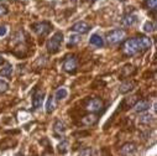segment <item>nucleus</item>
<instances>
[{
  "label": "nucleus",
  "mask_w": 157,
  "mask_h": 156,
  "mask_svg": "<svg viewBox=\"0 0 157 156\" xmlns=\"http://www.w3.org/2000/svg\"><path fill=\"white\" fill-rule=\"evenodd\" d=\"M63 44V33L62 32H56L50 40L47 41L46 44V49H47V52L51 53V55H55L57 53L59 50H61V46Z\"/></svg>",
  "instance_id": "nucleus-1"
},
{
  "label": "nucleus",
  "mask_w": 157,
  "mask_h": 156,
  "mask_svg": "<svg viewBox=\"0 0 157 156\" xmlns=\"http://www.w3.org/2000/svg\"><path fill=\"white\" fill-rule=\"evenodd\" d=\"M123 52L126 56H135L136 53L140 52L139 44H137V38L136 37L129 38V40H126L124 42V45H123Z\"/></svg>",
  "instance_id": "nucleus-2"
},
{
  "label": "nucleus",
  "mask_w": 157,
  "mask_h": 156,
  "mask_svg": "<svg viewBox=\"0 0 157 156\" xmlns=\"http://www.w3.org/2000/svg\"><path fill=\"white\" fill-rule=\"evenodd\" d=\"M126 36V32L125 30L123 29H116V30H113L108 33V37H106V40H108V44L109 45H117V44H120L124 38Z\"/></svg>",
  "instance_id": "nucleus-3"
},
{
  "label": "nucleus",
  "mask_w": 157,
  "mask_h": 156,
  "mask_svg": "<svg viewBox=\"0 0 157 156\" xmlns=\"http://www.w3.org/2000/svg\"><path fill=\"white\" fill-rule=\"evenodd\" d=\"M32 30L33 32L37 35V36H40V37H45L50 33L51 29H52V25L47 21H41V22H37V24H33L32 26Z\"/></svg>",
  "instance_id": "nucleus-4"
},
{
  "label": "nucleus",
  "mask_w": 157,
  "mask_h": 156,
  "mask_svg": "<svg viewBox=\"0 0 157 156\" xmlns=\"http://www.w3.org/2000/svg\"><path fill=\"white\" fill-rule=\"evenodd\" d=\"M62 68H63V71L67 72V73H71V74L75 73V71H77V68H78V60H77V57H75L74 55L67 56V57L64 58V61H63Z\"/></svg>",
  "instance_id": "nucleus-5"
},
{
  "label": "nucleus",
  "mask_w": 157,
  "mask_h": 156,
  "mask_svg": "<svg viewBox=\"0 0 157 156\" xmlns=\"http://www.w3.org/2000/svg\"><path fill=\"white\" fill-rule=\"evenodd\" d=\"M103 108H104V103H103V100L99 97H95V98L89 99L88 103H87V105H86V109L89 113H98Z\"/></svg>",
  "instance_id": "nucleus-6"
},
{
  "label": "nucleus",
  "mask_w": 157,
  "mask_h": 156,
  "mask_svg": "<svg viewBox=\"0 0 157 156\" xmlns=\"http://www.w3.org/2000/svg\"><path fill=\"white\" fill-rule=\"evenodd\" d=\"M90 29H92V26H90L88 22H86V21H78V22H75V24L71 27V30L74 31V32L78 33V35L87 33Z\"/></svg>",
  "instance_id": "nucleus-7"
},
{
  "label": "nucleus",
  "mask_w": 157,
  "mask_h": 156,
  "mask_svg": "<svg viewBox=\"0 0 157 156\" xmlns=\"http://www.w3.org/2000/svg\"><path fill=\"white\" fill-rule=\"evenodd\" d=\"M150 108H151V102L148 99H141L134 104V109L136 113H145Z\"/></svg>",
  "instance_id": "nucleus-8"
},
{
  "label": "nucleus",
  "mask_w": 157,
  "mask_h": 156,
  "mask_svg": "<svg viewBox=\"0 0 157 156\" xmlns=\"http://www.w3.org/2000/svg\"><path fill=\"white\" fill-rule=\"evenodd\" d=\"M136 144L135 142H126L121 146L120 149V155L121 156H131L136 152Z\"/></svg>",
  "instance_id": "nucleus-9"
},
{
  "label": "nucleus",
  "mask_w": 157,
  "mask_h": 156,
  "mask_svg": "<svg viewBox=\"0 0 157 156\" xmlns=\"http://www.w3.org/2000/svg\"><path fill=\"white\" fill-rule=\"evenodd\" d=\"M98 120H99V116L95 113H89L82 118V124L86 127H93L98 123Z\"/></svg>",
  "instance_id": "nucleus-10"
},
{
  "label": "nucleus",
  "mask_w": 157,
  "mask_h": 156,
  "mask_svg": "<svg viewBox=\"0 0 157 156\" xmlns=\"http://www.w3.org/2000/svg\"><path fill=\"white\" fill-rule=\"evenodd\" d=\"M44 97H45V93L41 92V91H38V92H36L33 94V97H32V108L35 110L40 109L42 107V104H44Z\"/></svg>",
  "instance_id": "nucleus-11"
},
{
  "label": "nucleus",
  "mask_w": 157,
  "mask_h": 156,
  "mask_svg": "<svg viewBox=\"0 0 157 156\" xmlns=\"http://www.w3.org/2000/svg\"><path fill=\"white\" fill-rule=\"evenodd\" d=\"M137 38V44H139V50L140 52H146L151 47V40L146 36H139Z\"/></svg>",
  "instance_id": "nucleus-12"
},
{
  "label": "nucleus",
  "mask_w": 157,
  "mask_h": 156,
  "mask_svg": "<svg viewBox=\"0 0 157 156\" xmlns=\"http://www.w3.org/2000/svg\"><path fill=\"white\" fill-rule=\"evenodd\" d=\"M135 87H136V82H134V81H125V82H123L120 84L119 92L121 94H126V93H130L131 91H134Z\"/></svg>",
  "instance_id": "nucleus-13"
},
{
  "label": "nucleus",
  "mask_w": 157,
  "mask_h": 156,
  "mask_svg": "<svg viewBox=\"0 0 157 156\" xmlns=\"http://www.w3.org/2000/svg\"><path fill=\"white\" fill-rule=\"evenodd\" d=\"M89 44L95 46V47L101 49V47H104V38L98 33H93L90 36V38H89Z\"/></svg>",
  "instance_id": "nucleus-14"
},
{
  "label": "nucleus",
  "mask_w": 157,
  "mask_h": 156,
  "mask_svg": "<svg viewBox=\"0 0 157 156\" xmlns=\"http://www.w3.org/2000/svg\"><path fill=\"white\" fill-rule=\"evenodd\" d=\"M53 131L58 136L64 135V133H66V124L62 120H56L55 124H53Z\"/></svg>",
  "instance_id": "nucleus-15"
},
{
  "label": "nucleus",
  "mask_w": 157,
  "mask_h": 156,
  "mask_svg": "<svg viewBox=\"0 0 157 156\" xmlns=\"http://www.w3.org/2000/svg\"><path fill=\"white\" fill-rule=\"evenodd\" d=\"M123 25L124 26H132L136 22V15L135 14H126L123 18Z\"/></svg>",
  "instance_id": "nucleus-16"
},
{
  "label": "nucleus",
  "mask_w": 157,
  "mask_h": 156,
  "mask_svg": "<svg viewBox=\"0 0 157 156\" xmlns=\"http://www.w3.org/2000/svg\"><path fill=\"white\" fill-rule=\"evenodd\" d=\"M56 108V99L53 96H50L48 99H47V103H46V113L47 114H51Z\"/></svg>",
  "instance_id": "nucleus-17"
},
{
  "label": "nucleus",
  "mask_w": 157,
  "mask_h": 156,
  "mask_svg": "<svg viewBox=\"0 0 157 156\" xmlns=\"http://www.w3.org/2000/svg\"><path fill=\"white\" fill-rule=\"evenodd\" d=\"M134 72H135V68H134L131 64H126V66H124V67L121 68V77H123V78H128V77H130Z\"/></svg>",
  "instance_id": "nucleus-18"
},
{
  "label": "nucleus",
  "mask_w": 157,
  "mask_h": 156,
  "mask_svg": "<svg viewBox=\"0 0 157 156\" xmlns=\"http://www.w3.org/2000/svg\"><path fill=\"white\" fill-rule=\"evenodd\" d=\"M81 42V35L78 33H73L69 36V41H68V47H73L75 45H78Z\"/></svg>",
  "instance_id": "nucleus-19"
},
{
  "label": "nucleus",
  "mask_w": 157,
  "mask_h": 156,
  "mask_svg": "<svg viewBox=\"0 0 157 156\" xmlns=\"http://www.w3.org/2000/svg\"><path fill=\"white\" fill-rule=\"evenodd\" d=\"M67 96H68V92H67L66 88H58V89L56 91L55 99H57V100H63L64 98H67Z\"/></svg>",
  "instance_id": "nucleus-20"
},
{
  "label": "nucleus",
  "mask_w": 157,
  "mask_h": 156,
  "mask_svg": "<svg viewBox=\"0 0 157 156\" xmlns=\"http://www.w3.org/2000/svg\"><path fill=\"white\" fill-rule=\"evenodd\" d=\"M11 73H13V66L9 64V63L5 64L4 68L0 69V76H2V77H10Z\"/></svg>",
  "instance_id": "nucleus-21"
},
{
  "label": "nucleus",
  "mask_w": 157,
  "mask_h": 156,
  "mask_svg": "<svg viewBox=\"0 0 157 156\" xmlns=\"http://www.w3.org/2000/svg\"><path fill=\"white\" fill-rule=\"evenodd\" d=\"M153 122V115L151 114H144L140 116V123L141 124H145V125H148Z\"/></svg>",
  "instance_id": "nucleus-22"
},
{
  "label": "nucleus",
  "mask_w": 157,
  "mask_h": 156,
  "mask_svg": "<svg viewBox=\"0 0 157 156\" xmlns=\"http://www.w3.org/2000/svg\"><path fill=\"white\" fill-rule=\"evenodd\" d=\"M58 151H59V154H66L68 150H69V142H68V140H63V141H61L59 144H58Z\"/></svg>",
  "instance_id": "nucleus-23"
},
{
  "label": "nucleus",
  "mask_w": 157,
  "mask_h": 156,
  "mask_svg": "<svg viewBox=\"0 0 157 156\" xmlns=\"http://www.w3.org/2000/svg\"><path fill=\"white\" fill-rule=\"evenodd\" d=\"M137 102V97L136 96H132L130 98H125L124 102H123V105H126V108H130V107H134V104Z\"/></svg>",
  "instance_id": "nucleus-24"
},
{
  "label": "nucleus",
  "mask_w": 157,
  "mask_h": 156,
  "mask_svg": "<svg viewBox=\"0 0 157 156\" xmlns=\"http://www.w3.org/2000/svg\"><path fill=\"white\" fill-rule=\"evenodd\" d=\"M145 6L155 13L157 8V0H145Z\"/></svg>",
  "instance_id": "nucleus-25"
},
{
  "label": "nucleus",
  "mask_w": 157,
  "mask_h": 156,
  "mask_svg": "<svg viewBox=\"0 0 157 156\" xmlns=\"http://www.w3.org/2000/svg\"><path fill=\"white\" fill-rule=\"evenodd\" d=\"M153 30H155V25L151 21H146L144 25V31L145 32H152Z\"/></svg>",
  "instance_id": "nucleus-26"
},
{
  "label": "nucleus",
  "mask_w": 157,
  "mask_h": 156,
  "mask_svg": "<svg viewBox=\"0 0 157 156\" xmlns=\"http://www.w3.org/2000/svg\"><path fill=\"white\" fill-rule=\"evenodd\" d=\"M8 89H9V83L5 82V81H2V80H0V94H2V93H5Z\"/></svg>",
  "instance_id": "nucleus-27"
},
{
  "label": "nucleus",
  "mask_w": 157,
  "mask_h": 156,
  "mask_svg": "<svg viewBox=\"0 0 157 156\" xmlns=\"http://www.w3.org/2000/svg\"><path fill=\"white\" fill-rule=\"evenodd\" d=\"M92 154H93L92 147H84L83 150H81L79 156H92Z\"/></svg>",
  "instance_id": "nucleus-28"
},
{
  "label": "nucleus",
  "mask_w": 157,
  "mask_h": 156,
  "mask_svg": "<svg viewBox=\"0 0 157 156\" xmlns=\"http://www.w3.org/2000/svg\"><path fill=\"white\" fill-rule=\"evenodd\" d=\"M6 32H8V29H6L5 25H2V26H0V37H4V36L6 35Z\"/></svg>",
  "instance_id": "nucleus-29"
},
{
  "label": "nucleus",
  "mask_w": 157,
  "mask_h": 156,
  "mask_svg": "<svg viewBox=\"0 0 157 156\" xmlns=\"http://www.w3.org/2000/svg\"><path fill=\"white\" fill-rule=\"evenodd\" d=\"M6 14H8V9H6L4 5H0V18L4 16V15H6Z\"/></svg>",
  "instance_id": "nucleus-30"
},
{
  "label": "nucleus",
  "mask_w": 157,
  "mask_h": 156,
  "mask_svg": "<svg viewBox=\"0 0 157 156\" xmlns=\"http://www.w3.org/2000/svg\"><path fill=\"white\" fill-rule=\"evenodd\" d=\"M2 63H4V58H3L2 55H0V64H2Z\"/></svg>",
  "instance_id": "nucleus-31"
},
{
  "label": "nucleus",
  "mask_w": 157,
  "mask_h": 156,
  "mask_svg": "<svg viewBox=\"0 0 157 156\" xmlns=\"http://www.w3.org/2000/svg\"><path fill=\"white\" fill-rule=\"evenodd\" d=\"M16 156H24V154H22V152H19V154H17Z\"/></svg>",
  "instance_id": "nucleus-32"
},
{
  "label": "nucleus",
  "mask_w": 157,
  "mask_h": 156,
  "mask_svg": "<svg viewBox=\"0 0 157 156\" xmlns=\"http://www.w3.org/2000/svg\"><path fill=\"white\" fill-rule=\"evenodd\" d=\"M120 2H126V0H120Z\"/></svg>",
  "instance_id": "nucleus-33"
}]
</instances>
